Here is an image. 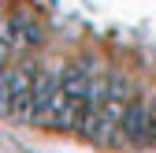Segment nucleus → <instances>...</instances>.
Wrapping results in <instances>:
<instances>
[{
    "instance_id": "obj_1",
    "label": "nucleus",
    "mask_w": 156,
    "mask_h": 153,
    "mask_svg": "<svg viewBox=\"0 0 156 153\" xmlns=\"http://www.w3.org/2000/svg\"><path fill=\"white\" fill-rule=\"evenodd\" d=\"M0 37H4V45H11V49H30V45L41 41V26H37L26 11H15L8 23L0 26Z\"/></svg>"
},
{
    "instance_id": "obj_2",
    "label": "nucleus",
    "mask_w": 156,
    "mask_h": 153,
    "mask_svg": "<svg viewBox=\"0 0 156 153\" xmlns=\"http://www.w3.org/2000/svg\"><path fill=\"white\" fill-rule=\"evenodd\" d=\"M123 138L134 142V146H149V142H152L149 105H141V101H130V105H126V116H123Z\"/></svg>"
}]
</instances>
